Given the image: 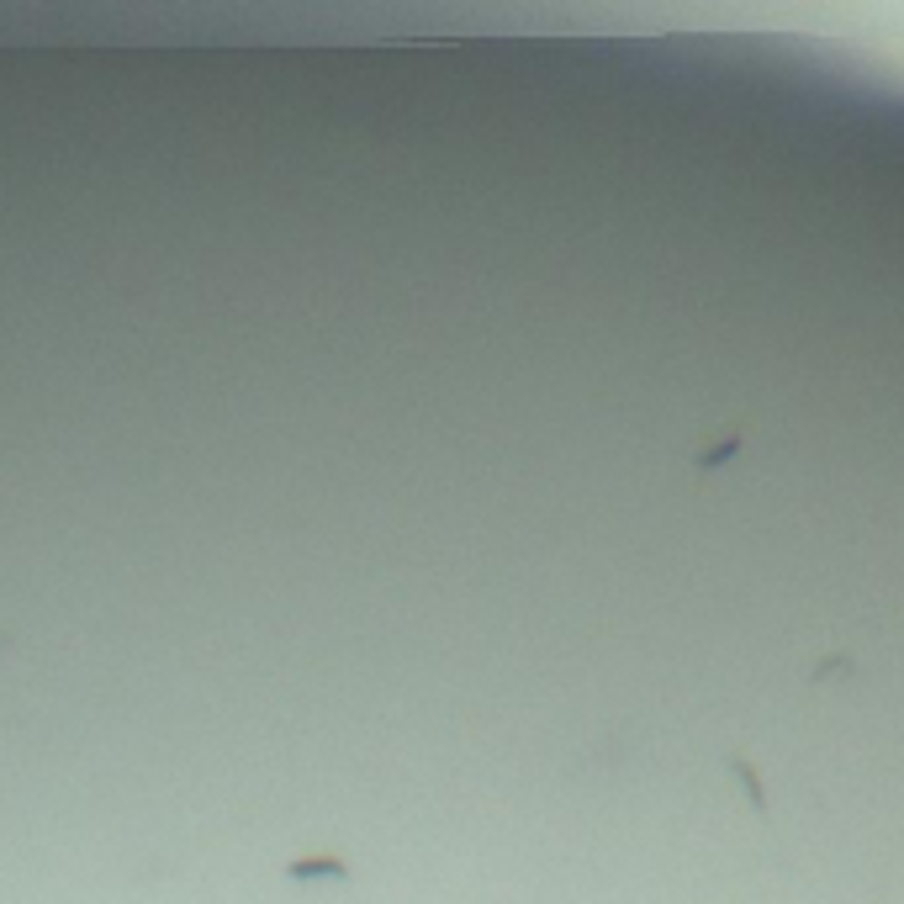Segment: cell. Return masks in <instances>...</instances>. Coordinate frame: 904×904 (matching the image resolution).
<instances>
[{
    "label": "cell",
    "instance_id": "cell-1",
    "mask_svg": "<svg viewBox=\"0 0 904 904\" xmlns=\"http://www.w3.org/2000/svg\"><path fill=\"white\" fill-rule=\"evenodd\" d=\"M291 878H344V867H334V862H307V867H291Z\"/></svg>",
    "mask_w": 904,
    "mask_h": 904
}]
</instances>
